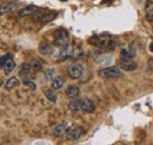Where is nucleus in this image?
Listing matches in <instances>:
<instances>
[{"instance_id": "nucleus-22", "label": "nucleus", "mask_w": 153, "mask_h": 145, "mask_svg": "<svg viewBox=\"0 0 153 145\" xmlns=\"http://www.w3.org/2000/svg\"><path fill=\"white\" fill-rule=\"evenodd\" d=\"M45 97H46L50 102H52V103H57L58 96H57V93H56V91L51 90V89L46 90L45 91Z\"/></svg>"}, {"instance_id": "nucleus-6", "label": "nucleus", "mask_w": 153, "mask_h": 145, "mask_svg": "<svg viewBox=\"0 0 153 145\" xmlns=\"http://www.w3.org/2000/svg\"><path fill=\"white\" fill-rule=\"evenodd\" d=\"M67 73H68V77H70L71 79H79V78L82 75V73H84V67H82V65L79 64V63L72 64V65L68 67Z\"/></svg>"}, {"instance_id": "nucleus-9", "label": "nucleus", "mask_w": 153, "mask_h": 145, "mask_svg": "<svg viewBox=\"0 0 153 145\" xmlns=\"http://www.w3.org/2000/svg\"><path fill=\"white\" fill-rule=\"evenodd\" d=\"M73 51H74V47L70 44H67L66 46L61 47V51L59 53V58L60 59H68V58H72L73 57Z\"/></svg>"}, {"instance_id": "nucleus-4", "label": "nucleus", "mask_w": 153, "mask_h": 145, "mask_svg": "<svg viewBox=\"0 0 153 145\" xmlns=\"http://www.w3.org/2000/svg\"><path fill=\"white\" fill-rule=\"evenodd\" d=\"M68 43H70V36H68L67 31H65V30H62V28L56 31V33H54V44H56L57 46L64 47V46H66Z\"/></svg>"}, {"instance_id": "nucleus-27", "label": "nucleus", "mask_w": 153, "mask_h": 145, "mask_svg": "<svg viewBox=\"0 0 153 145\" xmlns=\"http://www.w3.org/2000/svg\"><path fill=\"white\" fill-rule=\"evenodd\" d=\"M0 85H1V81H0Z\"/></svg>"}, {"instance_id": "nucleus-17", "label": "nucleus", "mask_w": 153, "mask_h": 145, "mask_svg": "<svg viewBox=\"0 0 153 145\" xmlns=\"http://www.w3.org/2000/svg\"><path fill=\"white\" fill-rule=\"evenodd\" d=\"M80 93V89L76 86V85H70L67 89H66V94L67 97L70 98H76Z\"/></svg>"}, {"instance_id": "nucleus-24", "label": "nucleus", "mask_w": 153, "mask_h": 145, "mask_svg": "<svg viewBox=\"0 0 153 145\" xmlns=\"http://www.w3.org/2000/svg\"><path fill=\"white\" fill-rule=\"evenodd\" d=\"M54 70H46L44 72V78L47 80V81H52V79L54 78Z\"/></svg>"}, {"instance_id": "nucleus-15", "label": "nucleus", "mask_w": 153, "mask_h": 145, "mask_svg": "<svg viewBox=\"0 0 153 145\" xmlns=\"http://www.w3.org/2000/svg\"><path fill=\"white\" fill-rule=\"evenodd\" d=\"M65 81H66V79H65L62 75H58L56 78H53V79H52V87H53V90H59V89H61V87L64 86Z\"/></svg>"}, {"instance_id": "nucleus-2", "label": "nucleus", "mask_w": 153, "mask_h": 145, "mask_svg": "<svg viewBox=\"0 0 153 145\" xmlns=\"http://www.w3.org/2000/svg\"><path fill=\"white\" fill-rule=\"evenodd\" d=\"M99 75L105 79H117L123 75V72H121V69H119L118 66H108V67L101 69L99 71Z\"/></svg>"}, {"instance_id": "nucleus-14", "label": "nucleus", "mask_w": 153, "mask_h": 145, "mask_svg": "<svg viewBox=\"0 0 153 145\" xmlns=\"http://www.w3.org/2000/svg\"><path fill=\"white\" fill-rule=\"evenodd\" d=\"M19 85V80H18V78L17 77H11L6 83H5V85H4V89L6 91H11L13 90L14 87H17Z\"/></svg>"}, {"instance_id": "nucleus-3", "label": "nucleus", "mask_w": 153, "mask_h": 145, "mask_svg": "<svg viewBox=\"0 0 153 145\" xmlns=\"http://www.w3.org/2000/svg\"><path fill=\"white\" fill-rule=\"evenodd\" d=\"M137 55V46L134 43L125 44L120 50V58L123 59H133Z\"/></svg>"}, {"instance_id": "nucleus-23", "label": "nucleus", "mask_w": 153, "mask_h": 145, "mask_svg": "<svg viewBox=\"0 0 153 145\" xmlns=\"http://www.w3.org/2000/svg\"><path fill=\"white\" fill-rule=\"evenodd\" d=\"M30 65H31V70L33 71V72H38L41 70V64L39 63L38 60H32L31 63H30Z\"/></svg>"}, {"instance_id": "nucleus-19", "label": "nucleus", "mask_w": 153, "mask_h": 145, "mask_svg": "<svg viewBox=\"0 0 153 145\" xmlns=\"http://www.w3.org/2000/svg\"><path fill=\"white\" fill-rule=\"evenodd\" d=\"M31 72H32V70H31V65H30V64H22L21 67H20V70H19V75L24 77V78H26V77L30 75V73Z\"/></svg>"}, {"instance_id": "nucleus-21", "label": "nucleus", "mask_w": 153, "mask_h": 145, "mask_svg": "<svg viewBox=\"0 0 153 145\" xmlns=\"http://www.w3.org/2000/svg\"><path fill=\"white\" fill-rule=\"evenodd\" d=\"M13 10V5L10 2H2L0 4V14H6L10 13Z\"/></svg>"}, {"instance_id": "nucleus-25", "label": "nucleus", "mask_w": 153, "mask_h": 145, "mask_svg": "<svg viewBox=\"0 0 153 145\" xmlns=\"http://www.w3.org/2000/svg\"><path fill=\"white\" fill-rule=\"evenodd\" d=\"M22 83H24V85L28 86V87H30L31 90H36V85H34V84H33V83H32L31 80H28V79H25V80H24Z\"/></svg>"}, {"instance_id": "nucleus-1", "label": "nucleus", "mask_w": 153, "mask_h": 145, "mask_svg": "<svg viewBox=\"0 0 153 145\" xmlns=\"http://www.w3.org/2000/svg\"><path fill=\"white\" fill-rule=\"evenodd\" d=\"M93 45L101 49H111L114 46V41L108 36H94L90 40Z\"/></svg>"}, {"instance_id": "nucleus-18", "label": "nucleus", "mask_w": 153, "mask_h": 145, "mask_svg": "<svg viewBox=\"0 0 153 145\" xmlns=\"http://www.w3.org/2000/svg\"><path fill=\"white\" fill-rule=\"evenodd\" d=\"M2 67H4V73H5L6 75H8L10 73L14 70V67H16V63H14L13 59H8V60L4 64Z\"/></svg>"}, {"instance_id": "nucleus-20", "label": "nucleus", "mask_w": 153, "mask_h": 145, "mask_svg": "<svg viewBox=\"0 0 153 145\" xmlns=\"http://www.w3.org/2000/svg\"><path fill=\"white\" fill-rule=\"evenodd\" d=\"M145 11H146V18L149 21H153V1H149L146 4V7H145Z\"/></svg>"}, {"instance_id": "nucleus-10", "label": "nucleus", "mask_w": 153, "mask_h": 145, "mask_svg": "<svg viewBox=\"0 0 153 145\" xmlns=\"http://www.w3.org/2000/svg\"><path fill=\"white\" fill-rule=\"evenodd\" d=\"M37 11H39V8L37 7V6H34V5H30V6H26V7H24V8L19 10L18 16H19L20 18H21V17H27V16H33Z\"/></svg>"}, {"instance_id": "nucleus-5", "label": "nucleus", "mask_w": 153, "mask_h": 145, "mask_svg": "<svg viewBox=\"0 0 153 145\" xmlns=\"http://www.w3.org/2000/svg\"><path fill=\"white\" fill-rule=\"evenodd\" d=\"M85 133L84 127L81 126H72L66 132V139L67 141H78L82 135Z\"/></svg>"}, {"instance_id": "nucleus-13", "label": "nucleus", "mask_w": 153, "mask_h": 145, "mask_svg": "<svg viewBox=\"0 0 153 145\" xmlns=\"http://www.w3.org/2000/svg\"><path fill=\"white\" fill-rule=\"evenodd\" d=\"M53 47L50 45V44H47V43H41L40 45H39V52L41 53V55H51L53 53Z\"/></svg>"}, {"instance_id": "nucleus-26", "label": "nucleus", "mask_w": 153, "mask_h": 145, "mask_svg": "<svg viewBox=\"0 0 153 145\" xmlns=\"http://www.w3.org/2000/svg\"><path fill=\"white\" fill-rule=\"evenodd\" d=\"M150 50H151V51L153 52V43L151 44V45H150Z\"/></svg>"}, {"instance_id": "nucleus-16", "label": "nucleus", "mask_w": 153, "mask_h": 145, "mask_svg": "<svg viewBox=\"0 0 153 145\" xmlns=\"http://www.w3.org/2000/svg\"><path fill=\"white\" fill-rule=\"evenodd\" d=\"M68 109L73 112H78L81 110V99L79 98H72V100L68 103Z\"/></svg>"}, {"instance_id": "nucleus-11", "label": "nucleus", "mask_w": 153, "mask_h": 145, "mask_svg": "<svg viewBox=\"0 0 153 145\" xmlns=\"http://www.w3.org/2000/svg\"><path fill=\"white\" fill-rule=\"evenodd\" d=\"M96 110V105L92 100L87 99V98H84L81 99V111L86 112V113H91Z\"/></svg>"}, {"instance_id": "nucleus-12", "label": "nucleus", "mask_w": 153, "mask_h": 145, "mask_svg": "<svg viewBox=\"0 0 153 145\" xmlns=\"http://www.w3.org/2000/svg\"><path fill=\"white\" fill-rule=\"evenodd\" d=\"M67 130H68V126L66 123H60L53 127V135L57 137H61L67 132Z\"/></svg>"}, {"instance_id": "nucleus-8", "label": "nucleus", "mask_w": 153, "mask_h": 145, "mask_svg": "<svg viewBox=\"0 0 153 145\" xmlns=\"http://www.w3.org/2000/svg\"><path fill=\"white\" fill-rule=\"evenodd\" d=\"M33 16H34V19L39 22H50L51 20L56 18V14L46 12V11H39V12L37 11Z\"/></svg>"}, {"instance_id": "nucleus-7", "label": "nucleus", "mask_w": 153, "mask_h": 145, "mask_svg": "<svg viewBox=\"0 0 153 145\" xmlns=\"http://www.w3.org/2000/svg\"><path fill=\"white\" fill-rule=\"evenodd\" d=\"M117 66L124 71H134L137 69V63H134L132 59H123L120 58L118 61H117Z\"/></svg>"}]
</instances>
